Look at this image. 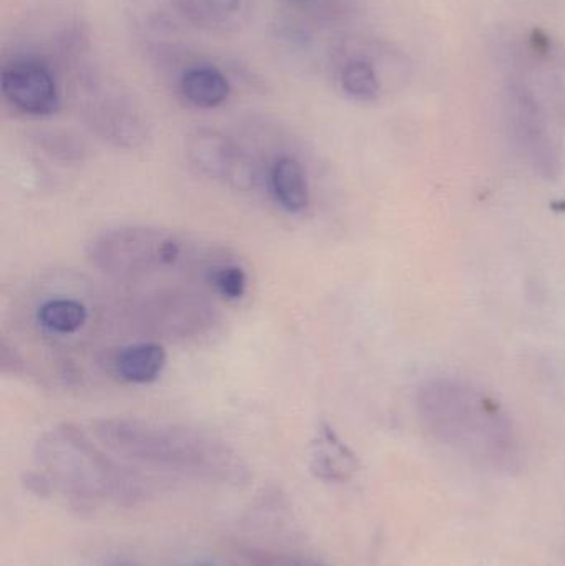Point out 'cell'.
<instances>
[{
    "mask_svg": "<svg viewBox=\"0 0 565 566\" xmlns=\"http://www.w3.org/2000/svg\"><path fill=\"white\" fill-rule=\"evenodd\" d=\"M92 431L103 448L126 461L219 484L242 485L249 479L248 464L239 452L201 429L105 418L93 422Z\"/></svg>",
    "mask_w": 565,
    "mask_h": 566,
    "instance_id": "6da1fadb",
    "label": "cell"
},
{
    "mask_svg": "<svg viewBox=\"0 0 565 566\" xmlns=\"http://www.w3.org/2000/svg\"><path fill=\"white\" fill-rule=\"evenodd\" d=\"M36 468L49 475L55 491L76 504L133 507L146 501L151 488L142 474L100 449L75 424L43 432L33 448Z\"/></svg>",
    "mask_w": 565,
    "mask_h": 566,
    "instance_id": "7a4b0ae2",
    "label": "cell"
},
{
    "mask_svg": "<svg viewBox=\"0 0 565 566\" xmlns=\"http://www.w3.org/2000/svg\"><path fill=\"white\" fill-rule=\"evenodd\" d=\"M418 418L444 444L458 446L511 468L520 455L513 422L480 389L454 378H433L417 391Z\"/></svg>",
    "mask_w": 565,
    "mask_h": 566,
    "instance_id": "3957f363",
    "label": "cell"
},
{
    "mask_svg": "<svg viewBox=\"0 0 565 566\" xmlns=\"http://www.w3.org/2000/svg\"><path fill=\"white\" fill-rule=\"evenodd\" d=\"M96 271L116 279H139L178 269L195 259L191 242L166 229L122 226L100 232L86 245Z\"/></svg>",
    "mask_w": 565,
    "mask_h": 566,
    "instance_id": "277c9868",
    "label": "cell"
},
{
    "mask_svg": "<svg viewBox=\"0 0 565 566\" xmlns=\"http://www.w3.org/2000/svg\"><path fill=\"white\" fill-rule=\"evenodd\" d=\"M76 105L83 122L103 142L122 149L142 148L148 142L145 109L118 83L86 73L76 85Z\"/></svg>",
    "mask_w": 565,
    "mask_h": 566,
    "instance_id": "5b68a950",
    "label": "cell"
},
{
    "mask_svg": "<svg viewBox=\"0 0 565 566\" xmlns=\"http://www.w3.org/2000/svg\"><path fill=\"white\" fill-rule=\"evenodd\" d=\"M3 99L19 113L52 116L62 108V86L55 66L39 53H19L0 70Z\"/></svg>",
    "mask_w": 565,
    "mask_h": 566,
    "instance_id": "8992f818",
    "label": "cell"
},
{
    "mask_svg": "<svg viewBox=\"0 0 565 566\" xmlns=\"http://www.w3.org/2000/svg\"><path fill=\"white\" fill-rule=\"evenodd\" d=\"M189 165L206 178L224 182L236 191H252L258 185V166L241 146L218 129L199 128L186 139Z\"/></svg>",
    "mask_w": 565,
    "mask_h": 566,
    "instance_id": "52a82bcc",
    "label": "cell"
},
{
    "mask_svg": "<svg viewBox=\"0 0 565 566\" xmlns=\"http://www.w3.org/2000/svg\"><path fill=\"white\" fill-rule=\"evenodd\" d=\"M514 133L534 172L554 181L563 172V153L547 129L546 118L533 96L516 93L513 99Z\"/></svg>",
    "mask_w": 565,
    "mask_h": 566,
    "instance_id": "ba28073f",
    "label": "cell"
},
{
    "mask_svg": "<svg viewBox=\"0 0 565 566\" xmlns=\"http://www.w3.org/2000/svg\"><path fill=\"white\" fill-rule=\"evenodd\" d=\"M231 82L212 63H189L178 78V93L186 105L196 109H216L231 96Z\"/></svg>",
    "mask_w": 565,
    "mask_h": 566,
    "instance_id": "9c48e42d",
    "label": "cell"
},
{
    "mask_svg": "<svg viewBox=\"0 0 565 566\" xmlns=\"http://www.w3.org/2000/svg\"><path fill=\"white\" fill-rule=\"evenodd\" d=\"M308 468L325 482H345L357 469V458L338 438L331 424L322 422L311 442Z\"/></svg>",
    "mask_w": 565,
    "mask_h": 566,
    "instance_id": "30bf717a",
    "label": "cell"
},
{
    "mask_svg": "<svg viewBox=\"0 0 565 566\" xmlns=\"http://www.w3.org/2000/svg\"><path fill=\"white\" fill-rule=\"evenodd\" d=\"M168 365V353L156 342L125 346L113 359V369L129 385H151L161 378Z\"/></svg>",
    "mask_w": 565,
    "mask_h": 566,
    "instance_id": "8fae6325",
    "label": "cell"
},
{
    "mask_svg": "<svg viewBox=\"0 0 565 566\" xmlns=\"http://www.w3.org/2000/svg\"><path fill=\"white\" fill-rule=\"evenodd\" d=\"M269 186L275 202L289 214H302L311 205V188L304 166L292 156L275 159L269 172Z\"/></svg>",
    "mask_w": 565,
    "mask_h": 566,
    "instance_id": "7c38bea8",
    "label": "cell"
},
{
    "mask_svg": "<svg viewBox=\"0 0 565 566\" xmlns=\"http://www.w3.org/2000/svg\"><path fill=\"white\" fill-rule=\"evenodd\" d=\"M189 19L215 30L236 29L248 10V0H181Z\"/></svg>",
    "mask_w": 565,
    "mask_h": 566,
    "instance_id": "4fadbf2b",
    "label": "cell"
},
{
    "mask_svg": "<svg viewBox=\"0 0 565 566\" xmlns=\"http://www.w3.org/2000/svg\"><path fill=\"white\" fill-rule=\"evenodd\" d=\"M338 86L348 98L355 102H375L380 95V78L368 60L355 56L338 66Z\"/></svg>",
    "mask_w": 565,
    "mask_h": 566,
    "instance_id": "5bb4252c",
    "label": "cell"
},
{
    "mask_svg": "<svg viewBox=\"0 0 565 566\" xmlns=\"http://www.w3.org/2000/svg\"><path fill=\"white\" fill-rule=\"evenodd\" d=\"M36 319L43 328L56 335H72L83 328L88 319V310L80 300H46L36 310Z\"/></svg>",
    "mask_w": 565,
    "mask_h": 566,
    "instance_id": "9a60e30c",
    "label": "cell"
},
{
    "mask_svg": "<svg viewBox=\"0 0 565 566\" xmlns=\"http://www.w3.org/2000/svg\"><path fill=\"white\" fill-rule=\"evenodd\" d=\"M205 281L228 302H238L248 292V274L234 262L218 261L205 271Z\"/></svg>",
    "mask_w": 565,
    "mask_h": 566,
    "instance_id": "2e32d148",
    "label": "cell"
},
{
    "mask_svg": "<svg viewBox=\"0 0 565 566\" xmlns=\"http://www.w3.org/2000/svg\"><path fill=\"white\" fill-rule=\"evenodd\" d=\"M251 566H328L315 558L301 555L272 554V552L252 551L245 555Z\"/></svg>",
    "mask_w": 565,
    "mask_h": 566,
    "instance_id": "e0dca14e",
    "label": "cell"
},
{
    "mask_svg": "<svg viewBox=\"0 0 565 566\" xmlns=\"http://www.w3.org/2000/svg\"><path fill=\"white\" fill-rule=\"evenodd\" d=\"M20 482H22V488L36 499L52 497L53 492H55V488H53L49 475L43 474L40 469H36V471L23 472L22 478H20Z\"/></svg>",
    "mask_w": 565,
    "mask_h": 566,
    "instance_id": "ac0fdd59",
    "label": "cell"
},
{
    "mask_svg": "<svg viewBox=\"0 0 565 566\" xmlns=\"http://www.w3.org/2000/svg\"><path fill=\"white\" fill-rule=\"evenodd\" d=\"M284 2L301 12H317L327 6L328 0H284Z\"/></svg>",
    "mask_w": 565,
    "mask_h": 566,
    "instance_id": "d6986e66",
    "label": "cell"
},
{
    "mask_svg": "<svg viewBox=\"0 0 565 566\" xmlns=\"http://www.w3.org/2000/svg\"><path fill=\"white\" fill-rule=\"evenodd\" d=\"M531 45H533V50L536 53H541V55H546L551 49V39L543 32V30H533L531 33Z\"/></svg>",
    "mask_w": 565,
    "mask_h": 566,
    "instance_id": "ffe728a7",
    "label": "cell"
},
{
    "mask_svg": "<svg viewBox=\"0 0 565 566\" xmlns=\"http://www.w3.org/2000/svg\"><path fill=\"white\" fill-rule=\"evenodd\" d=\"M186 566H218L215 564V562L209 560V558H202V560H195L191 562V564H188Z\"/></svg>",
    "mask_w": 565,
    "mask_h": 566,
    "instance_id": "44dd1931",
    "label": "cell"
},
{
    "mask_svg": "<svg viewBox=\"0 0 565 566\" xmlns=\"http://www.w3.org/2000/svg\"><path fill=\"white\" fill-rule=\"evenodd\" d=\"M116 566H129V565H116Z\"/></svg>",
    "mask_w": 565,
    "mask_h": 566,
    "instance_id": "7402d4cb",
    "label": "cell"
}]
</instances>
